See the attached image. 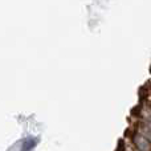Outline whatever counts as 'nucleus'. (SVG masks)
I'll use <instances>...</instances> for the list:
<instances>
[{"label": "nucleus", "instance_id": "1", "mask_svg": "<svg viewBox=\"0 0 151 151\" xmlns=\"http://www.w3.org/2000/svg\"><path fill=\"white\" fill-rule=\"evenodd\" d=\"M141 111H142V105L139 104V105H137L135 107L131 109V115H133V117H139V115H141Z\"/></svg>", "mask_w": 151, "mask_h": 151}, {"label": "nucleus", "instance_id": "2", "mask_svg": "<svg viewBox=\"0 0 151 151\" xmlns=\"http://www.w3.org/2000/svg\"><path fill=\"white\" fill-rule=\"evenodd\" d=\"M125 139L123 138H121V139H118V145H117V150L115 151H125Z\"/></svg>", "mask_w": 151, "mask_h": 151}, {"label": "nucleus", "instance_id": "3", "mask_svg": "<svg viewBox=\"0 0 151 151\" xmlns=\"http://www.w3.org/2000/svg\"><path fill=\"white\" fill-rule=\"evenodd\" d=\"M150 73H151V66H150Z\"/></svg>", "mask_w": 151, "mask_h": 151}]
</instances>
